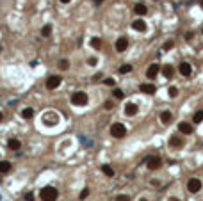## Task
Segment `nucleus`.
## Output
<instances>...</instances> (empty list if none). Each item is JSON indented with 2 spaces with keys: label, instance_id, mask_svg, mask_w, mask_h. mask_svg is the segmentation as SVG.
Listing matches in <instances>:
<instances>
[{
  "label": "nucleus",
  "instance_id": "1",
  "mask_svg": "<svg viewBox=\"0 0 203 201\" xmlns=\"http://www.w3.org/2000/svg\"><path fill=\"white\" fill-rule=\"evenodd\" d=\"M57 196H59V192H57V189L52 187V185L43 187L41 192H39V198H41L43 201H55V199H57Z\"/></svg>",
  "mask_w": 203,
  "mask_h": 201
},
{
  "label": "nucleus",
  "instance_id": "10",
  "mask_svg": "<svg viewBox=\"0 0 203 201\" xmlns=\"http://www.w3.org/2000/svg\"><path fill=\"white\" fill-rule=\"evenodd\" d=\"M178 71H180V73H182L184 77H189V75L192 73V66L189 64V62H182L180 68H178Z\"/></svg>",
  "mask_w": 203,
  "mask_h": 201
},
{
  "label": "nucleus",
  "instance_id": "27",
  "mask_svg": "<svg viewBox=\"0 0 203 201\" xmlns=\"http://www.w3.org/2000/svg\"><path fill=\"white\" fill-rule=\"evenodd\" d=\"M68 68H70V62H68L66 59H61L59 61V70L64 71V70H68Z\"/></svg>",
  "mask_w": 203,
  "mask_h": 201
},
{
  "label": "nucleus",
  "instance_id": "33",
  "mask_svg": "<svg viewBox=\"0 0 203 201\" xmlns=\"http://www.w3.org/2000/svg\"><path fill=\"white\" fill-rule=\"evenodd\" d=\"M88 196H89V189H84V190H82V194H80V198H82V199H86Z\"/></svg>",
  "mask_w": 203,
  "mask_h": 201
},
{
  "label": "nucleus",
  "instance_id": "41",
  "mask_svg": "<svg viewBox=\"0 0 203 201\" xmlns=\"http://www.w3.org/2000/svg\"><path fill=\"white\" fill-rule=\"evenodd\" d=\"M141 201H148V199H146V198H141Z\"/></svg>",
  "mask_w": 203,
  "mask_h": 201
},
{
  "label": "nucleus",
  "instance_id": "23",
  "mask_svg": "<svg viewBox=\"0 0 203 201\" xmlns=\"http://www.w3.org/2000/svg\"><path fill=\"white\" fill-rule=\"evenodd\" d=\"M50 34H52V25H45L43 30H41V36H43V38H48Z\"/></svg>",
  "mask_w": 203,
  "mask_h": 201
},
{
  "label": "nucleus",
  "instance_id": "31",
  "mask_svg": "<svg viewBox=\"0 0 203 201\" xmlns=\"http://www.w3.org/2000/svg\"><path fill=\"white\" fill-rule=\"evenodd\" d=\"M96 62H98V59H96V57H91V59L88 61L89 66H96Z\"/></svg>",
  "mask_w": 203,
  "mask_h": 201
},
{
  "label": "nucleus",
  "instance_id": "2",
  "mask_svg": "<svg viewBox=\"0 0 203 201\" xmlns=\"http://www.w3.org/2000/svg\"><path fill=\"white\" fill-rule=\"evenodd\" d=\"M72 103L77 105V107H84V105H88V94L82 91H77L72 94Z\"/></svg>",
  "mask_w": 203,
  "mask_h": 201
},
{
  "label": "nucleus",
  "instance_id": "18",
  "mask_svg": "<svg viewBox=\"0 0 203 201\" xmlns=\"http://www.w3.org/2000/svg\"><path fill=\"white\" fill-rule=\"evenodd\" d=\"M160 121H162L164 125L169 123V121H171V112H169V110H162V112H160Z\"/></svg>",
  "mask_w": 203,
  "mask_h": 201
},
{
  "label": "nucleus",
  "instance_id": "42",
  "mask_svg": "<svg viewBox=\"0 0 203 201\" xmlns=\"http://www.w3.org/2000/svg\"><path fill=\"white\" fill-rule=\"evenodd\" d=\"M0 121H2V114H0Z\"/></svg>",
  "mask_w": 203,
  "mask_h": 201
},
{
  "label": "nucleus",
  "instance_id": "38",
  "mask_svg": "<svg viewBox=\"0 0 203 201\" xmlns=\"http://www.w3.org/2000/svg\"><path fill=\"white\" fill-rule=\"evenodd\" d=\"M94 4H96V6H100V4H102V2H104V0H93Z\"/></svg>",
  "mask_w": 203,
  "mask_h": 201
},
{
  "label": "nucleus",
  "instance_id": "12",
  "mask_svg": "<svg viewBox=\"0 0 203 201\" xmlns=\"http://www.w3.org/2000/svg\"><path fill=\"white\" fill-rule=\"evenodd\" d=\"M178 130H180L182 134H185V135H191L192 134V125L191 123H180V125H178Z\"/></svg>",
  "mask_w": 203,
  "mask_h": 201
},
{
  "label": "nucleus",
  "instance_id": "21",
  "mask_svg": "<svg viewBox=\"0 0 203 201\" xmlns=\"http://www.w3.org/2000/svg\"><path fill=\"white\" fill-rule=\"evenodd\" d=\"M130 71H132V66L130 64H123V66H120L118 73H120V75H126V73H130Z\"/></svg>",
  "mask_w": 203,
  "mask_h": 201
},
{
  "label": "nucleus",
  "instance_id": "14",
  "mask_svg": "<svg viewBox=\"0 0 203 201\" xmlns=\"http://www.w3.org/2000/svg\"><path fill=\"white\" fill-rule=\"evenodd\" d=\"M134 13L139 14V16H143V14L148 13V7L144 6V4H136V6H134Z\"/></svg>",
  "mask_w": 203,
  "mask_h": 201
},
{
  "label": "nucleus",
  "instance_id": "32",
  "mask_svg": "<svg viewBox=\"0 0 203 201\" xmlns=\"http://www.w3.org/2000/svg\"><path fill=\"white\" fill-rule=\"evenodd\" d=\"M104 84L105 86H114V78H105Z\"/></svg>",
  "mask_w": 203,
  "mask_h": 201
},
{
  "label": "nucleus",
  "instance_id": "26",
  "mask_svg": "<svg viewBox=\"0 0 203 201\" xmlns=\"http://www.w3.org/2000/svg\"><path fill=\"white\" fill-rule=\"evenodd\" d=\"M112 96L118 98V100H123V98H125V93L121 91V89H114V91H112Z\"/></svg>",
  "mask_w": 203,
  "mask_h": 201
},
{
  "label": "nucleus",
  "instance_id": "29",
  "mask_svg": "<svg viewBox=\"0 0 203 201\" xmlns=\"http://www.w3.org/2000/svg\"><path fill=\"white\" fill-rule=\"evenodd\" d=\"M168 94H169L171 98H175L176 94H178V89H176L175 86H171V87H169V91H168Z\"/></svg>",
  "mask_w": 203,
  "mask_h": 201
},
{
  "label": "nucleus",
  "instance_id": "37",
  "mask_svg": "<svg viewBox=\"0 0 203 201\" xmlns=\"http://www.w3.org/2000/svg\"><path fill=\"white\" fill-rule=\"evenodd\" d=\"M27 201H34V196L30 194V192H29V194H27Z\"/></svg>",
  "mask_w": 203,
  "mask_h": 201
},
{
  "label": "nucleus",
  "instance_id": "19",
  "mask_svg": "<svg viewBox=\"0 0 203 201\" xmlns=\"http://www.w3.org/2000/svg\"><path fill=\"white\" fill-rule=\"evenodd\" d=\"M162 73H164L166 78H171V77H173V73H175V70H173V66L166 64L164 68H162Z\"/></svg>",
  "mask_w": 203,
  "mask_h": 201
},
{
  "label": "nucleus",
  "instance_id": "39",
  "mask_svg": "<svg viewBox=\"0 0 203 201\" xmlns=\"http://www.w3.org/2000/svg\"><path fill=\"white\" fill-rule=\"evenodd\" d=\"M169 199H171V201H180L178 198H169Z\"/></svg>",
  "mask_w": 203,
  "mask_h": 201
},
{
  "label": "nucleus",
  "instance_id": "40",
  "mask_svg": "<svg viewBox=\"0 0 203 201\" xmlns=\"http://www.w3.org/2000/svg\"><path fill=\"white\" fill-rule=\"evenodd\" d=\"M61 2H62V4H68V2H72V0H61Z\"/></svg>",
  "mask_w": 203,
  "mask_h": 201
},
{
  "label": "nucleus",
  "instance_id": "28",
  "mask_svg": "<svg viewBox=\"0 0 203 201\" xmlns=\"http://www.w3.org/2000/svg\"><path fill=\"white\" fill-rule=\"evenodd\" d=\"M43 121L46 123V125H48V123L55 125V123H57V118H55V116H52V118H50V116H45V118H43Z\"/></svg>",
  "mask_w": 203,
  "mask_h": 201
},
{
  "label": "nucleus",
  "instance_id": "25",
  "mask_svg": "<svg viewBox=\"0 0 203 201\" xmlns=\"http://www.w3.org/2000/svg\"><path fill=\"white\" fill-rule=\"evenodd\" d=\"M192 121H194L196 125H198V123H201V121H203V110H198L196 114H194V118H192Z\"/></svg>",
  "mask_w": 203,
  "mask_h": 201
},
{
  "label": "nucleus",
  "instance_id": "22",
  "mask_svg": "<svg viewBox=\"0 0 203 201\" xmlns=\"http://www.w3.org/2000/svg\"><path fill=\"white\" fill-rule=\"evenodd\" d=\"M89 43H91V46H93V48H96V50L102 48V41H100V38H91V41H89Z\"/></svg>",
  "mask_w": 203,
  "mask_h": 201
},
{
  "label": "nucleus",
  "instance_id": "36",
  "mask_svg": "<svg viewBox=\"0 0 203 201\" xmlns=\"http://www.w3.org/2000/svg\"><path fill=\"white\" fill-rule=\"evenodd\" d=\"M192 38H194V34H192V32H187V34H185V39H187V41H191Z\"/></svg>",
  "mask_w": 203,
  "mask_h": 201
},
{
  "label": "nucleus",
  "instance_id": "34",
  "mask_svg": "<svg viewBox=\"0 0 203 201\" xmlns=\"http://www.w3.org/2000/svg\"><path fill=\"white\" fill-rule=\"evenodd\" d=\"M173 48V41H168V43L164 45V50H171Z\"/></svg>",
  "mask_w": 203,
  "mask_h": 201
},
{
  "label": "nucleus",
  "instance_id": "15",
  "mask_svg": "<svg viewBox=\"0 0 203 201\" xmlns=\"http://www.w3.org/2000/svg\"><path fill=\"white\" fill-rule=\"evenodd\" d=\"M7 148H9V150H13V151H18V150L22 148V142L18 141V139H11V141L7 142Z\"/></svg>",
  "mask_w": 203,
  "mask_h": 201
},
{
  "label": "nucleus",
  "instance_id": "24",
  "mask_svg": "<svg viewBox=\"0 0 203 201\" xmlns=\"http://www.w3.org/2000/svg\"><path fill=\"white\" fill-rule=\"evenodd\" d=\"M102 171H104V174H107V176H114V169L110 167V166H102Z\"/></svg>",
  "mask_w": 203,
  "mask_h": 201
},
{
  "label": "nucleus",
  "instance_id": "3",
  "mask_svg": "<svg viewBox=\"0 0 203 201\" xmlns=\"http://www.w3.org/2000/svg\"><path fill=\"white\" fill-rule=\"evenodd\" d=\"M126 134V128L123 123H114V125L110 126V135L116 137V139H121V137H125Z\"/></svg>",
  "mask_w": 203,
  "mask_h": 201
},
{
  "label": "nucleus",
  "instance_id": "5",
  "mask_svg": "<svg viewBox=\"0 0 203 201\" xmlns=\"http://www.w3.org/2000/svg\"><path fill=\"white\" fill-rule=\"evenodd\" d=\"M187 190L192 192V194L200 192V190H201V182H200L198 178H191L189 182H187Z\"/></svg>",
  "mask_w": 203,
  "mask_h": 201
},
{
  "label": "nucleus",
  "instance_id": "4",
  "mask_svg": "<svg viewBox=\"0 0 203 201\" xmlns=\"http://www.w3.org/2000/svg\"><path fill=\"white\" fill-rule=\"evenodd\" d=\"M61 82H62V77L61 75H52L46 78V87L48 89H57L61 86Z\"/></svg>",
  "mask_w": 203,
  "mask_h": 201
},
{
  "label": "nucleus",
  "instance_id": "6",
  "mask_svg": "<svg viewBox=\"0 0 203 201\" xmlns=\"http://www.w3.org/2000/svg\"><path fill=\"white\" fill-rule=\"evenodd\" d=\"M160 166H162V158H160V157L153 155V157L148 158V169H150V171H155V169H159Z\"/></svg>",
  "mask_w": 203,
  "mask_h": 201
},
{
  "label": "nucleus",
  "instance_id": "17",
  "mask_svg": "<svg viewBox=\"0 0 203 201\" xmlns=\"http://www.w3.org/2000/svg\"><path fill=\"white\" fill-rule=\"evenodd\" d=\"M11 171V162H7V160H0V173L6 174Z\"/></svg>",
  "mask_w": 203,
  "mask_h": 201
},
{
  "label": "nucleus",
  "instance_id": "30",
  "mask_svg": "<svg viewBox=\"0 0 203 201\" xmlns=\"http://www.w3.org/2000/svg\"><path fill=\"white\" fill-rule=\"evenodd\" d=\"M116 201H130V198H128V196H125V194H121V196H118V198H116Z\"/></svg>",
  "mask_w": 203,
  "mask_h": 201
},
{
  "label": "nucleus",
  "instance_id": "13",
  "mask_svg": "<svg viewBox=\"0 0 203 201\" xmlns=\"http://www.w3.org/2000/svg\"><path fill=\"white\" fill-rule=\"evenodd\" d=\"M169 144L173 148H182V146H184V139H182V137H178V135H173L169 139Z\"/></svg>",
  "mask_w": 203,
  "mask_h": 201
},
{
  "label": "nucleus",
  "instance_id": "7",
  "mask_svg": "<svg viewBox=\"0 0 203 201\" xmlns=\"http://www.w3.org/2000/svg\"><path fill=\"white\" fill-rule=\"evenodd\" d=\"M116 52L118 54H121V52H125L126 48H128V39L126 38H118V41H116Z\"/></svg>",
  "mask_w": 203,
  "mask_h": 201
},
{
  "label": "nucleus",
  "instance_id": "20",
  "mask_svg": "<svg viewBox=\"0 0 203 201\" xmlns=\"http://www.w3.org/2000/svg\"><path fill=\"white\" fill-rule=\"evenodd\" d=\"M32 116H34V109H30V107H27V109L22 110V118H23V119H30Z\"/></svg>",
  "mask_w": 203,
  "mask_h": 201
},
{
  "label": "nucleus",
  "instance_id": "35",
  "mask_svg": "<svg viewBox=\"0 0 203 201\" xmlns=\"http://www.w3.org/2000/svg\"><path fill=\"white\" fill-rule=\"evenodd\" d=\"M112 107H114V103H112V102H105V109H112Z\"/></svg>",
  "mask_w": 203,
  "mask_h": 201
},
{
  "label": "nucleus",
  "instance_id": "9",
  "mask_svg": "<svg viewBox=\"0 0 203 201\" xmlns=\"http://www.w3.org/2000/svg\"><path fill=\"white\" fill-rule=\"evenodd\" d=\"M132 29H134V30H137V32H144V30H146V22L141 20V18H137V20H134V22H132Z\"/></svg>",
  "mask_w": 203,
  "mask_h": 201
},
{
  "label": "nucleus",
  "instance_id": "16",
  "mask_svg": "<svg viewBox=\"0 0 203 201\" xmlns=\"http://www.w3.org/2000/svg\"><path fill=\"white\" fill-rule=\"evenodd\" d=\"M155 89H157V87H155L153 84H141V91L146 93V94H153Z\"/></svg>",
  "mask_w": 203,
  "mask_h": 201
},
{
  "label": "nucleus",
  "instance_id": "11",
  "mask_svg": "<svg viewBox=\"0 0 203 201\" xmlns=\"http://www.w3.org/2000/svg\"><path fill=\"white\" fill-rule=\"evenodd\" d=\"M125 114L126 116H136V114H137V105L132 103V102H128V103L125 105Z\"/></svg>",
  "mask_w": 203,
  "mask_h": 201
},
{
  "label": "nucleus",
  "instance_id": "8",
  "mask_svg": "<svg viewBox=\"0 0 203 201\" xmlns=\"http://www.w3.org/2000/svg\"><path fill=\"white\" fill-rule=\"evenodd\" d=\"M159 71H160V66L157 64V62H153V64L148 66V70H146V77H148V78H155V77L159 75Z\"/></svg>",
  "mask_w": 203,
  "mask_h": 201
}]
</instances>
